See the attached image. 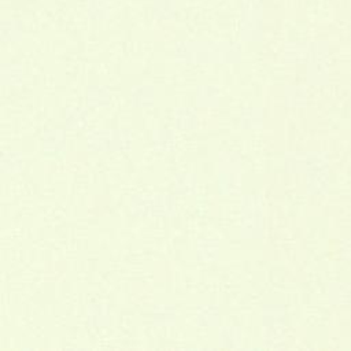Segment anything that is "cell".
<instances>
[{"label": "cell", "mask_w": 351, "mask_h": 351, "mask_svg": "<svg viewBox=\"0 0 351 351\" xmlns=\"http://www.w3.org/2000/svg\"><path fill=\"white\" fill-rule=\"evenodd\" d=\"M26 166L25 155L14 148L4 149L0 156V171L3 176L15 177L19 176Z\"/></svg>", "instance_id": "11"}, {"label": "cell", "mask_w": 351, "mask_h": 351, "mask_svg": "<svg viewBox=\"0 0 351 351\" xmlns=\"http://www.w3.org/2000/svg\"><path fill=\"white\" fill-rule=\"evenodd\" d=\"M133 145V133L126 128L112 129V152L128 151Z\"/></svg>", "instance_id": "20"}, {"label": "cell", "mask_w": 351, "mask_h": 351, "mask_svg": "<svg viewBox=\"0 0 351 351\" xmlns=\"http://www.w3.org/2000/svg\"><path fill=\"white\" fill-rule=\"evenodd\" d=\"M149 143L155 151H158L160 154H170L177 148V145L180 143L178 129L167 128V126H158L151 130Z\"/></svg>", "instance_id": "4"}, {"label": "cell", "mask_w": 351, "mask_h": 351, "mask_svg": "<svg viewBox=\"0 0 351 351\" xmlns=\"http://www.w3.org/2000/svg\"><path fill=\"white\" fill-rule=\"evenodd\" d=\"M85 318L90 326L101 329V328H107L108 325H111V322L114 319V314L108 304H106L103 302H95V303H90L89 306H86Z\"/></svg>", "instance_id": "12"}, {"label": "cell", "mask_w": 351, "mask_h": 351, "mask_svg": "<svg viewBox=\"0 0 351 351\" xmlns=\"http://www.w3.org/2000/svg\"><path fill=\"white\" fill-rule=\"evenodd\" d=\"M265 202L258 193H247L240 199L236 229L245 240H258L263 230Z\"/></svg>", "instance_id": "3"}, {"label": "cell", "mask_w": 351, "mask_h": 351, "mask_svg": "<svg viewBox=\"0 0 351 351\" xmlns=\"http://www.w3.org/2000/svg\"><path fill=\"white\" fill-rule=\"evenodd\" d=\"M217 340L222 347L237 348L244 341V333L237 325L222 324L217 326Z\"/></svg>", "instance_id": "17"}, {"label": "cell", "mask_w": 351, "mask_h": 351, "mask_svg": "<svg viewBox=\"0 0 351 351\" xmlns=\"http://www.w3.org/2000/svg\"><path fill=\"white\" fill-rule=\"evenodd\" d=\"M128 210L138 218H170L177 213V202L162 192H138L128 199Z\"/></svg>", "instance_id": "1"}, {"label": "cell", "mask_w": 351, "mask_h": 351, "mask_svg": "<svg viewBox=\"0 0 351 351\" xmlns=\"http://www.w3.org/2000/svg\"><path fill=\"white\" fill-rule=\"evenodd\" d=\"M64 125L71 130H82L89 121L88 110L78 104H70L63 112Z\"/></svg>", "instance_id": "19"}, {"label": "cell", "mask_w": 351, "mask_h": 351, "mask_svg": "<svg viewBox=\"0 0 351 351\" xmlns=\"http://www.w3.org/2000/svg\"><path fill=\"white\" fill-rule=\"evenodd\" d=\"M237 126L245 133H258L263 126V112L256 104L244 106L237 115Z\"/></svg>", "instance_id": "9"}, {"label": "cell", "mask_w": 351, "mask_h": 351, "mask_svg": "<svg viewBox=\"0 0 351 351\" xmlns=\"http://www.w3.org/2000/svg\"><path fill=\"white\" fill-rule=\"evenodd\" d=\"M84 143L92 152H112V129L93 128L85 133Z\"/></svg>", "instance_id": "7"}, {"label": "cell", "mask_w": 351, "mask_h": 351, "mask_svg": "<svg viewBox=\"0 0 351 351\" xmlns=\"http://www.w3.org/2000/svg\"><path fill=\"white\" fill-rule=\"evenodd\" d=\"M67 134L63 129L60 128H48L47 130L43 132L40 137V148L45 155L49 156H58L64 152L67 148Z\"/></svg>", "instance_id": "5"}, {"label": "cell", "mask_w": 351, "mask_h": 351, "mask_svg": "<svg viewBox=\"0 0 351 351\" xmlns=\"http://www.w3.org/2000/svg\"><path fill=\"white\" fill-rule=\"evenodd\" d=\"M195 255L203 263H213L219 259L222 252L221 240L214 236H202L193 244Z\"/></svg>", "instance_id": "8"}, {"label": "cell", "mask_w": 351, "mask_h": 351, "mask_svg": "<svg viewBox=\"0 0 351 351\" xmlns=\"http://www.w3.org/2000/svg\"><path fill=\"white\" fill-rule=\"evenodd\" d=\"M84 100L88 108L95 111H103L111 106L112 93L106 86H92L84 93Z\"/></svg>", "instance_id": "14"}, {"label": "cell", "mask_w": 351, "mask_h": 351, "mask_svg": "<svg viewBox=\"0 0 351 351\" xmlns=\"http://www.w3.org/2000/svg\"><path fill=\"white\" fill-rule=\"evenodd\" d=\"M156 97L158 93L155 89H152V86L148 85H136L128 93L129 103L138 110H147L152 107L156 101Z\"/></svg>", "instance_id": "15"}, {"label": "cell", "mask_w": 351, "mask_h": 351, "mask_svg": "<svg viewBox=\"0 0 351 351\" xmlns=\"http://www.w3.org/2000/svg\"><path fill=\"white\" fill-rule=\"evenodd\" d=\"M171 121L176 129L181 132H193L200 123V114L196 106L180 104L173 108Z\"/></svg>", "instance_id": "6"}, {"label": "cell", "mask_w": 351, "mask_h": 351, "mask_svg": "<svg viewBox=\"0 0 351 351\" xmlns=\"http://www.w3.org/2000/svg\"><path fill=\"white\" fill-rule=\"evenodd\" d=\"M214 167L218 192L226 197L239 195L243 182V165L240 156L230 149H223L217 154Z\"/></svg>", "instance_id": "2"}, {"label": "cell", "mask_w": 351, "mask_h": 351, "mask_svg": "<svg viewBox=\"0 0 351 351\" xmlns=\"http://www.w3.org/2000/svg\"><path fill=\"white\" fill-rule=\"evenodd\" d=\"M173 189L185 197L195 196L200 189V181L196 173L191 170H180L171 177Z\"/></svg>", "instance_id": "10"}, {"label": "cell", "mask_w": 351, "mask_h": 351, "mask_svg": "<svg viewBox=\"0 0 351 351\" xmlns=\"http://www.w3.org/2000/svg\"><path fill=\"white\" fill-rule=\"evenodd\" d=\"M221 100H222L221 89L215 85H211V84L202 85L193 93L195 106L200 110H213L221 103Z\"/></svg>", "instance_id": "13"}, {"label": "cell", "mask_w": 351, "mask_h": 351, "mask_svg": "<svg viewBox=\"0 0 351 351\" xmlns=\"http://www.w3.org/2000/svg\"><path fill=\"white\" fill-rule=\"evenodd\" d=\"M193 321L203 328H214L219 325L221 311L215 304L202 303L193 308Z\"/></svg>", "instance_id": "16"}, {"label": "cell", "mask_w": 351, "mask_h": 351, "mask_svg": "<svg viewBox=\"0 0 351 351\" xmlns=\"http://www.w3.org/2000/svg\"><path fill=\"white\" fill-rule=\"evenodd\" d=\"M152 322L159 328H170L178 321V310L170 303H158L151 310Z\"/></svg>", "instance_id": "18"}]
</instances>
